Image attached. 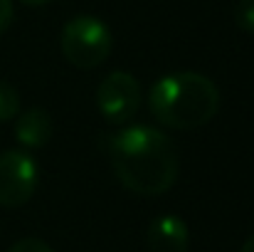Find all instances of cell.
Returning a JSON list of instances; mask_svg holds the SVG:
<instances>
[{
    "label": "cell",
    "mask_w": 254,
    "mask_h": 252,
    "mask_svg": "<svg viewBox=\"0 0 254 252\" xmlns=\"http://www.w3.org/2000/svg\"><path fill=\"white\" fill-rule=\"evenodd\" d=\"M62 55L77 70H96L106 62L114 47L111 30L94 15H77L72 17L60 35Z\"/></svg>",
    "instance_id": "cell-3"
},
{
    "label": "cell",
    "mask_w": 254,
    "mask_h": 252,
    "mask_svg": "<svg viewBox=\"0 0 254 252\" xmlns=\"http://www.w3.org/2000/svg\"><path fill=\"white\" fill-rule=\"evenodd\" d=\"M12 15H15V10H12V0H0V35L10 27Z\"/></svg>",
    "instance_id": "cell-11"
},
{
    "label": "cell",
    "mask_w": 254,
    "mask_h": 252,
    "mask_svg": "<svg viewBox=\"0 0 254 252\" xmlns=\"http://www.w3.org/2000/svg\"><path fill=\"white\" fill-rule=\"evenodd\" d=\"M240 252H254V235H250V238L245 240V245L240 248Z\"/></svg>",
    "instance_id": "cell-12"
},
{
    "label": "cell",
    "mask_w": 254,
    "mask_h": 252,
    "mask_svg": "<svg viewBox=\"0 0 254 252\" xmlns=\"http://www.w3.org/2000/svg\"><path fill=\"white\" fill-rule=\"evenodd\" d=\"M106 154L119 183L136 195H163L178 180V151L161 129L146 124L124 126L109 136Z\"/></svg>",
    "instance_id": "cell-1"
},
{
    "label": "cell",
    "mask_w": 254,
    "mask_h": 252,
    "mask_svg": "<svg viewBox=\"0 0 254 252\" xmlns=\"http://www.w3.org/2000/svg\"><path fill=\"white\" fill-rule=\"evenodd\" d=\"M7 252H55V250L40 238H22L15 245H10Z\"/></svg>",
    "instance_id": "cell-10"
},
{
    "label": "cell",
    "mask_w": 254,
    "mask_h": 252,
    "mask_svg": "<svg viewBox=\"0 0 254 252\" xmlns=\"http://www.w3.org/2000/svg\"><path fill=\"white\" fill-rule=\"evenodd\" d=\"M148 248L151 252H188L190 230L183 218L166 213L148 225Z\"/></svg>",
    "instance_id": "cell-6"
},
{
    "label": "cell",
    "mask_w": 254,
    "mask_h": 252,
    "mask_svg": "<svg viewBox=\"0 0 254 252\" xmlns=\"http://www.w3.org/2000/svg\"><path fill=\"white\" fill-rule=\"evenodd\" d=\"M148 109L163 126L178 131L200 129L217 116L220 89L200 72H173L151 86Z\"/></svg>",
    "instance_id": "cell-2"
},
{
    "label": "cell",
    "mask_w": 254,
    "mask_h": 252,
    "mask_svg": "<svg viewBox=\"0 0 254 252\" xmlns=\"http://www.w3.org/2000/svg\"><path fill=\"white\" fill-rule=\"evenodd\" d=\"M15 139L25 149H42L52 139V116L50 111L32 106L15 116Z\"/></svg>",
    "instance_id": "cell-7"
},
{
    "label": "cell",
    "mask_w": 254,
    "mask_h": 252,
    "mask_svg": "<svg viewBox=\"0 0 254 252\" xmlns=\"http://www.w3.org/2000/svg\"><path fill=\"white\" fill-rule=\"evenodd\" d=\"M20 114V94L12 84L0 80V124L12 121Z\"/></svg>",
    "instance_id": "cell-8"
},
{
    "label": "cell",
    "mask_w": 254,
    "mask_h": 252,
    "mask_svg": "<svg viewBox=\"0 0 254 252\" xmlns=\"http://www.w3.org/2000/svg\"><path fill=\"white\" fill-rule=\"evenodd\" d=\"M141 106V84L131 72L114 70L96 86V109L109 124H126Z\"/></svg>",
    "instance_id": "cell-4"
},
{
    "label": "cell",
    "mask_w": 254,
    "mask_h": 252,
    "mask_svg": "<svg viewBox=\"0 0 254 252\" xmlns=\"http://www.w3.org/2000/svg\"><path fill=\"white\" fill-rule=\"evenodd\" d=\"M40 170L27 151L10 149L0 154V205L20 208L37 190Z\"/></svg>",
    "instance_id": "cell-5"
},
{
    "label": "cell",
    "mask_w": 254,
    "mask_h": 252,
    "mask_svg": "<svg viewBox=\"0 0 254 252\" xmlns=\"http://www.w3.org/2000/svg\"><path fill=\"white\" fill-rule=\"evenodd\" d=\"M235 25L242 30V32H250L254 35V0H240L235 5Z\"/></svg>",
    "instance_id": "cell-9"
},
{
    "label": "cell",
    "mask_w": 254,
    "mask_h": 252,
    "mask_svg": "<svg viewBox=\"0 0 254 252\" xmlns=\"http://www.w3.org/2000/svg\"><path fill=\"white\" fill-rule=\"evenodd\" d=\"M20 2H25V5H45L50 0H20Z\"/></svg>",
    "instance_id": "cell-13"
}]
</instances>
